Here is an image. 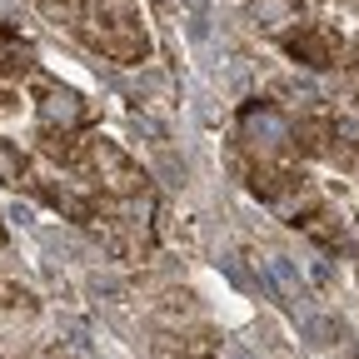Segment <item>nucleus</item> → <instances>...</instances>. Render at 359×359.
<instances>
[{
    "instance_id": "nucleus-1",
    "label": "nucleus",
    "mask_w": 359,
    "mask_h": 359,
    "mask_svg": "<svg viewBox=\"0 0 359 359\" xmlns=\"http://www.w3.org/2000/svg\"><path fill=\"white\" fill-rule=\"evenodd\" d=\"M90 170L100 175V190L115 195V200L140 195V190H145V180H150L140 165H135L120 145H110V140H90Z\"/></svg>"
},
{
    "instance_id": "nucleus-2",
    "label": "nucleus",
    "mask_w": 359,
    "mask_h": 359,
    "mask_svg": "<svg viewBox=\"0 0 359 359\" xmlns=\"http://www.w3.org/2000/svg\"><path fill=\"white\" fill-rule=\"evenodd\" d=\"M280 40H285V50H290L299 65L325 70V65H334V60H339V40H334V30H330V25H309V20H299V25H294V30H285Z\"/></svg>"
},
{
    "instance_id": "nucleus-3",
    "label": "nucleus",
    "mask_w": 359,
    "mask_h": 359,
    "mask_svg": "<svg viewBox=\"0 0 359 359\" xmlns=\"http://www.w3.org/2000/svg\"><path fill=\"white\" fill-rule=\"evenodd\" d=\"M40 120L50 125V130H55V125H60V130H80V125L90 120V105L75 95V90H60V85H55V90H45V100H40Z\"/></svg>"
},
{
    "instance_id": "nucleus-4",
    "label": "nucleus",
    "mask_w": 359,
    "mask_h": 359,
    "mask_svg": "<svg viewBox=\"0 0 359 359\" xmlns=\"http://www.w3.org/2000/svg\"><path fill=\"white\" fill-rule=\"evenodd\" d=\"M259 269H264V280H269V290H275V299H285V304H299L304 299V280H299V269L285 259V255H264V259H255Z\"/></svg>"
},
{
    "instance_id": "nucleus-5",
    "label": "nucleus",
    "mask_w": 359,
    "mask_h": 359,
    "mask_svg": "<svg viewBox=\"0 0 359 359\" xmlns=\"http://www.w3.org/2000/svg\"><path fill=\"white\" fill-rule=\"evenodd\" d=\"M250 11H255L259 30H269V35H285V30H294L304 20V11L294 6V0H255Z\"/></svg>"
},
{
    "instance_id": "nucleus-6",
    "label": "nucleus",
    "mask_w": 359,
    "mask_h": 359,
    "mask_svg": "<svg viewBox=\"0 0 359 359\" xmlns=\"http://www.w3.org/2000/svg\"><path fill=\"white\" fill-rule=\"evenodd\" d=\"M40 11H45V20L70 25V20H80V0H40Z\"/></svg>"
},
{
    "instance_id": "nucleus-7",
    "label": "nucleus",
    "mask_w": 359,
    "mask_h": 359,
    "mask_svg": "<svg viewBox=\"0 0 359 359\" xmlns=\"http://www.w3.org/2000/svg\"><path fill=\"white\" fill-rule=\"evenodd\" d=\"M0 180H6V185H15V180H20V155H15L11 145H0Z\"/></svg>"
},
{
    "instance_id": "nucleus-8",
    "label": "nucleus",
    "mask_w": 359,
    "mask_h": 359,
    "mask_svg": "<svg viewBox=\"0 0 359 359\" xmlns=\"http://www.w3.org/2000/svg\"><path fill=\"white\" fill-rule=\"evenodd\" d=\"M15 6H20V0H0V15H11Z\"/></svg>"
},
{
    "instance_id": "nucleus-9",
    "label": "nucleus",
    "mask_w": 359,
    "mask_h": 359,
    "mask_svg": "<svg viewBox=\"0 0 359 359\" xmlns=\"http://www.w3.org/2000/svg\"><path fill=\"white\" fill-rule=\"evenodd\" d=\"M230 359H255V354H250V349H240V344H235V349H230Z\"/></svg>"
}]
</instances>
